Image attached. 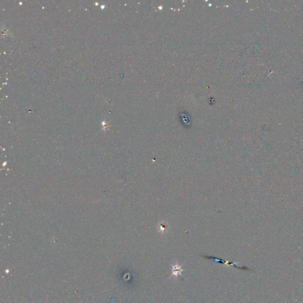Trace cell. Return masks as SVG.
I'll list each match as a JSON object with an SVG mask.
<instances>
[{
  "label": "cell",
  "instance_id": "cell-1",
  "mask_svg": "<svg viewBox=\"0 0 303 303\" xmlns=\"http://www.w3.org/2000/svg\"><path fill=\"white\" fill-rule=\"evenodd\" d=\"M172 274L171 275V277H177L178 275H180L182 276V272L184 271L182 269V266L178 264H175V265H172Z\"/></svg>",
  "mask_w": 303,
  "mask_h": 303
}]
</instances>
